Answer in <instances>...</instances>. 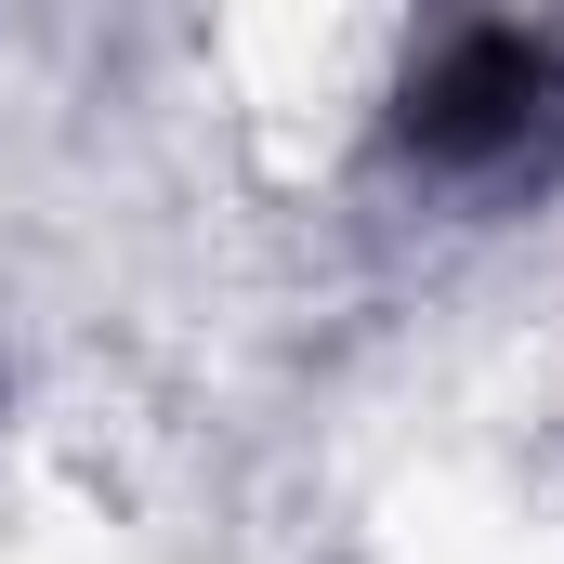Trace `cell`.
<instances>
[{"mask_svg": "<svg viewBox=\"0 0 564 564\" xmlns=\"http://www.w3.org/2000/svg\"><path fill=\"white\" fill-rule=\"evenodd\" d=\"M552 132H564V53L539 26H446L394 93V158L446 184H499Z\"/></svg>", "mask_w": 564, "mask_h": 564, "instance_id": "1", "label": "cell"}]
</instances>
